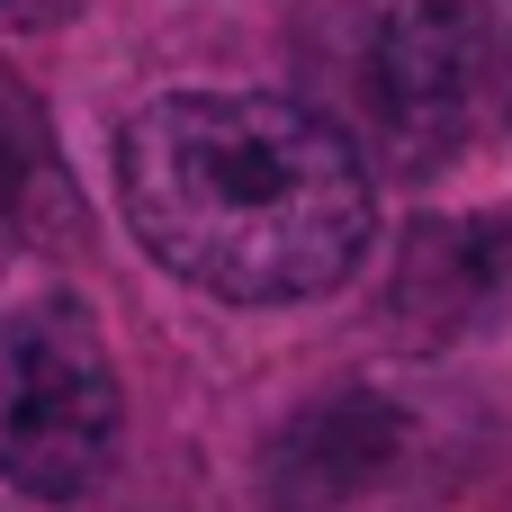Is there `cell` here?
I'll list each match as a JSON object with an SVG mask.
<instances>
[{
	"mask_svg": "<svg viewBox=\"0 0 512 512\" xmlns=\"http://www.w3.org/2000/svg\"><path fill=\"white\" fill-rule=\"evenodd\" d=\"M405 486H423V423L369 387L315 405L270 459L279 512H387Z\"/></svg>",
	"mask_w": 512,
	"mask_h": 512,
	"instance_id": "cell-4",
	"label": "cell"
},
{
	"mask_svg": "<svg viewBox=\"0 0 512 512\" xmlns=\"http://www.w3.org/2000/svg\"><path fill=\"white\" fill-rule=\"evenodd\" d=\"M0 9H63V0H0Z\"/></svg>",
	"mask_w": 512,
	"mask_h": 512,
	"instance_id": "cell-6",
	"label": "cell"
},
{
	"mask_svg": "<svg viewBox=\"0 0 512 512\" xmlns=\"http://www.w3.org/2000/svg\"><path fill=\"white\" fill-rule=\"evenodd\" d=\"M477 45V0H297V63L324 90L306 108L387 171H432L459 153Z\"/></svg>",
	"mask_w": 512,
	"mask_h": 512,
	"instance_id": "cell-2",
	"label": "cell"
},
{
	"mask_svg": "<svg viewBox=\"0 0 512 512\" xmlns=\"http://www.w3.org/2000/svg\"><path fill=\"white\" fill-rule=\"evenodd\" d=\"M117 360L81 297L45 288L0 315V477L36 504H72L117 459Z\"/></svg>",
	"mask_w": 512,
	"mask_h": 512,
	"instance_id": "cell-3",
	"label": "cell"
},
{
	"mask_svg": "<svg viewBox=\"0 0 512 512\" xmlns=\"http://www.w3.org/2000/svg\"><path fill=\"white\" fill-rule=\"evenodd\" d=\"M387 306L423 351L504 333L512 324V207H468V216L414 225Z\"/></svg>",
	"mask_w": 512,
	"mask_h": 512,
	"instance_id": "cell-5",
	"label": "cell"
},
{
	"mask_svg": "<svg viewBox=\"0 0 512 512\" xmlns=\"http://www.w3.org/2000/svg\"><path fill=\"white\" fill-rule=\"evenodd\" d=\"M117 207L144 261L216 306H306L369 261V162L279 90H171L117 126Z\"/></svg>",
	"mask_w": 512,
	"mask_h": 512,
	"instance_id": "cell-1",
	"label": "cell"
}]
</instances>
